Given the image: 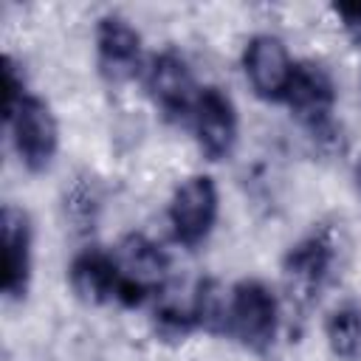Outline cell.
<instances>
[{
    "mask_svg": "<svg viewBox=\"0 0 361 361\" xmlns=\"http://www.w3.org/2000/svg\"><path fill=\"white\" fill-rule=\"evenodd\" d=\"M11 133V144L17 158L28 172H42L51 166L56 147H59V124L56 116L51 113L48 102L39 96L25 93L23 102L3 116Z\"/></svg>",
    "mask_w": 361,
    "mask_h": 361,
    "instance_id": "obj_5",
    "label": "cell"
},
{
    "mask_svg": "<svg viewBox=\"0 0 361 361\" xmlns=\"http://www.w3.org/2000/svg\"><path fill=\"white\" fill-rule=\"evenodd\" d=\"M144 85H147V93H149L152 104L166 118H172V121L192 118V110H195L200 87L195 85L189 62L178 51L166 48V51L155 54L149 59V65H147Z\"/></svg>",
    "mask_w": 361,
    "mask_h": 361,
    "instance_id": "obj_6",
    "label": "cell"
},
{
    "mask_svg": "<svg viewBox=\"0 0 361 361\" xmlns=\"http://www.w3.org/2000/svg\"><path fill=\"white\" fill-rule=\"evenodd\" d=\"M336 265V240L330 231H313L293 243L282 257V279L293 307H310L324 285L330 282Z\"/></svg>",
    "mask_w": 361,
    "mask_h": 361,
    "instance_id": "obj_2",
    "label": "cell"
},
{
    "mask_svg": "<svg viewBox=\"0 0 361 361\" xmlns=\"http://www.w3.org/2000/svg\"><path fill=\"white\" fill-rule=\"evenodd\" d=\"M324 338L336 358H353L361 350V310L355 305L336 307L324 322Z\"/></svg>",
    "mask_w": 361,
    "mask_h": 361,
    "instance_id": "obj_14",
    "label": "cell"
},
{
    "mask_svg": "<svg viewBox=\"0 0 361 361\" xmlns=\"http://www.w3.org/2000/svg\"><path fill=\"white\" fill-rule=\"evenodd\" d=\"M333 11H336V17L341 20L344 31H347L353 39H361V3H336Z\"/></svg>",
    "mask_w": 361,
    "mask_h": 361,
    "instance_id": "obj_18",
    "label": "cell"
},
{
    "mask_svg": "<svg viewBox=\"0 0 361 361\" xmlns=\"http://www.w3.org/2000/svg\"><path fill=\"white\" fill-rule=\"evenodd\" d=\"M96 65L107 85L130 82L141 68V34L118 14H107L96 25Z\"/></svg>",
    "mask_w": 361,
    "mask_h": 361,
    "instance_id": "obj_10",
    "label": "cell"
},
{
    "mask_svg": "<svg viewBox=\"0 0 361 361\" xmlns=\"http://www.w3.org/2000/svg\"><path fill=\"white\" fill-rule=\"evenodd\" d=\"M68 282L85 305H107L118 296V265L104 248H85L71 259Z\"/></svg>",
    "mask_w": 361,
    "mask_h": 361,
    "instance_id": "obj_12",
    "label": "cell"
},
{
    "mask_svg": "<svg viewBox=\"0 0 361 361\" xmlns=\"http://www.w3.org/2000/svg\"><path fill=\"white\" fill-rule=\"evenodd\" d=\"M228 296L231 293H226V288L212 276L195 285V296L189 307H192L197 330H206L212 336L228 333Z\"/></svg>",
    "mask_w": 361,
    "mask_h": 361,
    "instance_id": "obj_13",
    "label": "cell"
},
{
    "mask_svg": "<svg viewBox=\"0 0 361 361\" xmlns=\"http://www.w3.org/2000/svg\"><path fill=\"white\" fill-rule=\"evenodd\" d=\"M290 116L319 141L333 144L338 135L333 110H336V85L319 62H296L285 99Z\"/></svg>",
    "mask_w": 361,
    "mask_h": 361,
    "instance_id": "obj_1",
    "label": "cell"
},
{
    "mask_svg": "<svg viewBox=\"0 0 361 361\" xmlns=\"http://www.w3.org/2000/svg\"><path fill=\"white\" fill-rule=\"evenodd\" d=\"M217 209H220V197H217V186L209 175H192L186 178L169 200V226L178 243L183 245H200L209 231L214 228L217 220Z\"/></svg>",
    "mask_w": 361,
    "mask_h": 361,
    "instance_id": "obj_7",
    "label": "cell"
},
{
    "mask_svg": "<svg viewBox=\"0 0 361 361\" xmlns=\"http://www.w3.org/2000/svg\"><path fill=\"white\" fill-rule=\"evenodd\" d=\"M228 293V333L245 350L268 353L279 327V305L274 290L259 279H243Z\"/></svg>",
    "mask_w": 361,
    "mask_h": 361,
    "instance_id": "obj_3",
    "label": "cell"
},
{
    "mask_svg": "<svg viewBox=\"0 0 361 361\" xmlns=\"http://www.w3.org/2000/svg\"><path fill=\"white\" fill-rule=\"evenodd\" d=\"M118 265V296L116 302L124 307H138L144 299L158 293L169 274V257L158 243L144 234H127L116 251Z\"/></svg>",
    "mask_w": 361,
    "mask_h": 361,
    "instance_id": "obj_4",
    "label": "cell"
},
{
    "mask_svg": "<svg viewBox=\"0 0 361 361\" xmlns=\"http://www.w3.org/2000/svg\"><path fill=\"white\" fill-rule=\"evenodd\" d=\"M192 133L209 161H223L237 144V110L220 87H200L192 110Z\"/></svg>",
    "mask_w": 361,
    "mask_h": 361,
    "instance_id": "obj_8",
    "label": "cell"
},
{
    "mask_svg": "<svg viewBox=\"0 0 361 361\" xmlns=\"http://www.w3.org/2000/svg\"><path fill=\"white\" fill-rule=\"evenodd\" d=\"M0 240H3V293L20 302L28 293L31 282V220L28 214L6 203L0 214Z\"/></svg>",
    "mask_w": 361,
    "mask_h": 361,
    "instance_id": "obj_11",
    "label": "cell"
},
{
    "mask_svg": "<svg viewBox=\"0 0 361 361\" xmlns=\"http://www.w3.org/2000/svg\"><path fill=\"white\" fill-rule=\"evenodd\" d=\"M65 214L79 231L93 228L96 214H99V195L87 178H79L71 186V192H65Z\"/></svg>",
    "mask_w": 361,
    "mask_h": 361,
    "instance_id": "obj_16",
    "label": "cell"
},
{
    "mask_svg": "<svg viewBox=\"0 0 361 361\" xmlns=\"http://www.w3.org/2000/svg\"><path fill=\"white\" fill-rule=\"evenodd\" d=\"M290 54L285 42L274 34H257L245 42L243 51V71L251 90L265 102H282L290 73H293Z\"/></svg>",
    "mask_w": 361,
    "mask_h": 361,
    "instance_id": "obj_9",
    "label": "cell"
},
{
    "mask_svg": "<svg viewBox=\"0 0 361 361\" xmlns=\"http://www.w3.org/2000/svg\"><path fill=\"white\" fill-rule=\"evenodd\" d=\"M152 330H155V338L158 341H164V344H180V341H186L197 330V324H195L192 307H180L175 302H164L152 313Z\"/></svg>",
    "mask_w": 361,
    "mask_h": 361,
    "instance_id": "obj_15",
    "label": "cell"
},
{
    "mask_svg": "<svg viewBox=\"0 0 361 361\" xmlns=\"http://www.w3.org/2000/svg\"><path fill=\"white\" fill-rule=\"evenodd\" d=\"M355 186H358V192H361V158H358V164H355Z\"/></svg>",
    "mask_w": 361,
    "mask_h": 361,
    "instance_id": "obj_19",
    "label": "cell"
},
{
    "mask_svg": "<svg viewBox=\"0 0 361 361\" xmlns=\"http://www.w3.org/2000/svg\"><path fill=\"white\" fill-rule=\"evenodd\" d=\"M0 73H3V116H6L23 102L25 82H23V73L17 71V65H14V59L8 54L0 59Z\"/></svg>",
    "mask_w": 361,
    "mask_h": 361,
    "instance_id": "obj_17",
    "label": "cell"
}]
</instances>
